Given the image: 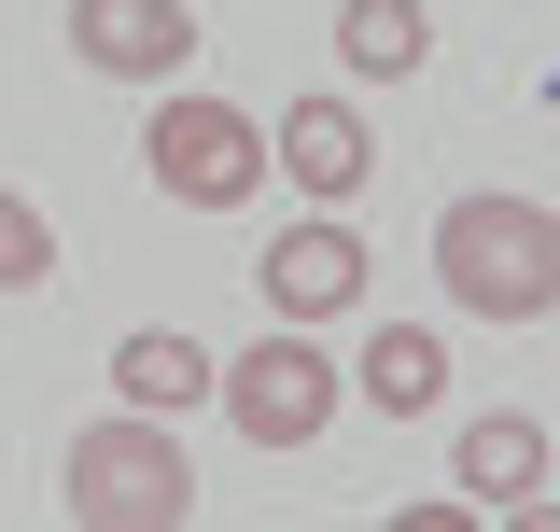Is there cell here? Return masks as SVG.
<instances>
[{
    "mask_svg": "<svg viewBox=\"0 0 560 532\" xmlns=\"http://www.w3.org/2000/svg\"><path fill=\"white\" fill-rule=\"evenodd\" d=\"M140 169H154V197H183V210H253L267 197V127L238 99H168L154 140H140Z\"/></svg>",
    "mask_w": 560,
    "mask_h": 532,
    "instance_id": "obj_3",
    "label": "cell"
},
{
    "mask_svg": "<svg viewBox=\"0 0 560 532\" xmlns=\"http://www.w3.org/2000/svg\"><path fill=\"white\" fill-rule=\"evenodd\" d=\"M210 379H224V365H210V350H197L183 323H140V336H113V393H127V406H154V420H183V406H197Z\"/></svg>",
    "mask_w": 560,
    "mask_h": 532,
    "instance_id": "obj_10",
    "label": "cell"
},
{
    "mask_svg": "<svg viewBox=\"0 0 560 532\" xmlns=\"http://www.w3.org/2000/svg\"><path fill=\"white\" fill-rule=\"evenodd\" d=\"M70 57L98 70V84H183L197 14L183 0H70Z\"/></svg>",
    "mask_w": 560,
    "mask_h": 532,
    "instance_id": "obj_5",
    "label": "cell"
},
{
    "mask_svg": "<svg viewBox=\"0 0 560 532\" xmlns=\"http://www.w3.org/2000/svg\"><path fill=\"white\" fill-rule=\"evenodd\" d=\"M57 505L84 532H183L197 519V463H183V435L154 406H113V420H84L57 449Z\"/></svg>",
    "mask_w": 560,
    "mask_h": 532,
    "instance_id": "obj_2",
    "label": "cell"
},
{
    "mask_svg": "<svg viewBox=\"0 0 560 532\" xmlns=\"http://www.w3.org/2000/svg\"><path fill=\"white\" fill-rule=\"evenodd\" d=\"M420 57H434L420 0H337V70H350V84H407Z\"/></svg>",
    "mask_w": 560,
    "mask_h": 532,
    "instance_id": "obj_11",
    "label": "cell"
},
{
    "mask_svg": "<svg viewBox=\"0 0 560 532\" xmlns=\"http://www.w3.org/2000/svg\"><path fill=\"white\" fill-rule=\"evenodd\" d=\"M210 393H224V420H238V435H253V449L280 463V449H308V435H323V420L350 406V379L323 365V350H308V323H267L253 350H238V365H224V379H210Z\"/></svg>",
    "mask_w": 560,
    "mask_h": 532,
    "instance_id": "obj_4",
    "label": "cell"
},
{
    "mask_svg": "<svg viewBox=\"0 0 560 532\" xmlns=\"http://www.w3.org/2000/svg\"><path fill=\"white\" fill-rule=\"evenodd\" d=\"M267 169L280 183H294V197H364V169H378V140H364V113H350V99H294V113H280V140H267Z\"/></svg>",
    "mask_w": 560,
    "mask_h": 532,
    "instance_id": "obj_7",
    "label": "cell"
},
{
    "mask_svg": "<svg viewBox=\"0 0 560 532\" xmlns=\"http://www.w3.org/2000/svg\"><path fill=\"white\" fill-rule=\"evenodd\" d=\"M434 294L463 323H547L560 309V210L547 197H448L434 210Z\"/></svg>",
    "mask_w": 560,
    "mask_h": 532,
    "instance_id": "obj_1",
    "label": "cell"
},
{
    "mask_svg": "<svg viewBox=\"0 0 560 532\" xmlns=\"http://www.w3.org/2000/svg\"><path fill=\"white\" fill-rule=\"evenodd\" d=\"M533 490H547V420H518V406L463 420V505L477 519H518Z\"/></svg>",
    "mask_w": 560,
    "mask_h": 532,
    "instance_id": "obj_8",
    "label": "cell"
},
{
    "mask_svg": "<svg viewBox=\"0 0 560 532\" xmlns=\"http://www.w3.org/2000/svg\"><path fill=\"white\" fill-rule=\"evenodd\" d=\"M253 280H267V323H337L350 294H364V239H350L337 210H323V224H280V253L253 266Z\"/></svg>",
    "mask_w": 560,
    "mask_h": 532,
    "instance_id": "obj_6",
    "label": "cell"
},
{
    "mask_svg": "<svg viewBox=\"0 0 560 532\" xmlns=\"http://www.w3.org/2000/svg\"><path fill=\"white\" fill-rule=\"evenodd\" d=\"M43 280H57V224L0 183V294H43Z\"/></svg>",
    "mask_w": 560,
    "mask_h": 532,
    "instance_id": "obj_12",
    "label": "cell"
},
{
    "mask_svg": "<svg viewBox=\"0 0 560 532\" xmlns=\"http://www.w3.org/2000/svg\"><path fill=\"white\" fill-rule=\"evenodd\" d=\"M350 393L378 406V420H434V393H448V336H434V323H378L364 365H350Z\"/></svg>",
    "mask_w": 560,
    "mask_h": 532,
    "instance_id": "obj_9",
    "label": "cell"
}]
</instances>
